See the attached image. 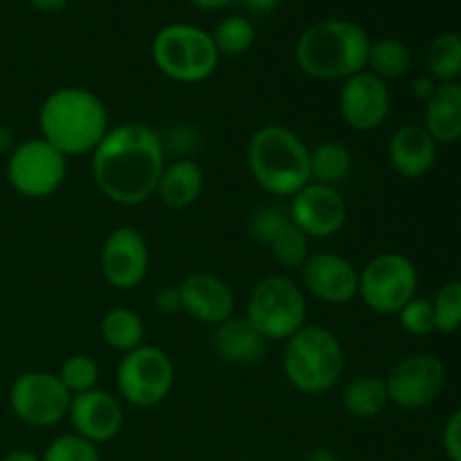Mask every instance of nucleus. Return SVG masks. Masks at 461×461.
Instances as JSON below:
<instances>
[{
	"instance_id": "1",
	"label": "nucleus",
	"mask_w": 461,
	"mask_h": 461,
	"mask_svg": "<svg viewBox=\"0 0 461 461\" xmlns=\"http://www.w3.org/2000/svg\"><path fill=\"white\" fill-rule=\"evenodd\" d=\"M165 167L160 135L140 122L111 129L93 151L95 185L115 205L133 207L156 196Z\"/></svg>"
},
{
	"instance_id": "2",
	"label": "nucleus",
	"mask_w": 461,
	"mask_h": 461,
	"mask_svg": "<svg viewBox=\"0 0 461 461\" xmlns=\"http://www.w3.org/2000/svg\"><path fill=\"white\" fill-rule=\"evenodd\" d=\"M41 138L63 156H84L99 147L108 126V111L102 99L86 88H59L45 97L39 111Z\"/></svg>"
},
{
	"instance_id": "3",
	"label": "nucleus",
	"mask_w": 461,
	"mask_h": 461,
	"mask_svg": "<svg viewBox=\"0 0 461 461\" xmlns=\"http://www.w3.org/2000/svg\"><path fill=\"white\" fill-rule=\"evenodd\" d=\"M367 32L351 21L329 18L315 23L295 45V59L302 72L320 81H345L367 68Z\"/></svg>"
},
{
	"instance_id": "4",
	"label": "nucleus",
	"mask_w": 461,
	"mask_h": 461,
	"mask_svg": "<svg viewBox=\"0 0 461 461\" xmlns=\"http://www.w3.org/2000/svg\"><path fill=\"white\" fill-rule=\"evenodd\" d=\"M248 169L270 196L293 198L311 183V149L284 124H266L248 142Z\"/></svg>"
},
{
	"instance_id": "5",
	"label": "nucleus",
	"mask_w": 461,
	"mask_h": 461,
	"mask_svg": "<svg viewBox=\"0 0 461 461\" xmlns=\"http://www.w3.org/2000/svg\"><path fill=\"white\" fill-rule=\"evenodd\" d=\"M345 369V351L336 333L304 324L286 340L284 374L302 394H324L333 390Z\"/></svg>"
},
{
	"instance_id": "6",
	"label": "nucleus",
	"mask_w": 461,
	"mask_h": 461,
	"mask_svg": "<svg viewBox=\"0 0 461 461\" xmlns=\"http://www.w3.org/2000/svg\"><path fill=\"white\" fill-rule=\"evenodd\" d=\"M158 70L180 84H201L219 66V50L205 30L185 23L162 27L151 45Z\"/></svg>"
},
{
	"instance_id": "7",
	"label": "nucleus",
	"mask_w": 461,
	"mask_h": 461,
	"mask_svg": "<svg viewBox=\"0 0 461 461\" xmlns=\"http://www.w3.org/2000/svg\"><path fill=\"white\" fill-rule=\"evenodd\" d=\"M246 318L266 340H288L306 324L304 291L293 279L270 275L252 288Z\"/></svg>"
},
{
	"instance_id": "8",
	"label": "nucleus",
	"mask_w": 461,
	"mask_h": 461,
	"mask_svg": "<svg viewBox=\"0 0 461 461\" xmlns=\"http://www.w3.org/2000/svg\"><path fill=\"white\" fill-rule=\"evenodd\" d=\"M417 266L399 252H383L358 270V295L369 311L394 315L417 297Z\"/></svg>"
},
{
	"instance_id": "9",
	"label": "nucleus",
	"mask_w": 461,
	"mask_h": 461,
	"mask_svg": "<svg viewBox=\"0 0 461 461\" xmlns=\"http://www.w3.org/2000/svg\"><path fill=\"white\" fill-rule=\"evenodd\" d=\"M176 381V367L169 356L151 345L129 351L117 367V390L135 408H156L169 396Z\"/></svg>"
},
{
	"instance_id": "10",
	"label": "nucleus",
	"mask_w": 461,
	"mask_h": 461,
	"mask_svg": "<svg viewBox=\"0 0 461 461\" xmlns=\"http://www.w3.org/2000/svg\"><path fill=\"white\" fill-rule=\"evenodd\" d=\"M66 176L68 158L43 138L25 140L9 153L7 180L25 198L52 196L59 192Z\"/></svg>"
},
{
	"instance_id": "11",
	"label": "nucleus",
	"mask_w": 461,
	"mask_h": 461,
	"mask_svg": "<svg viewBox=\"0 0 461 461\" xmlns=\"http://www.w3.org/2000/svg\"><path fill=\"white\" fill-rule=\"evenodd\" d=\"M72 394L57 374L32 369L21 374L9 390L12 412L32 428H52L68 417Z\"/></svg>"
},
{
	"instance_id": "12",
	"label": "nucleus",
	"mask_w": 461,
	"mask_h": 461,
	"mask_svg": "<svg viewBox=\"0 0 461 461\" xmlns=\"http://www.w3.org/2000/svg\"><path fill=\"white\" fill-rule=\"evenodd\" d=\"M448 372L439 356L414 354L403 358L387 374L385 385L392 403L405 410H419L435 403L446 390Z\"/></svg>"
},
{
	"instance_id": "13",
	"label": "nucleus",
	"mask_w": 461,
	"mask_h": 461,
	"mask_svg": "<svg viewBox=\"0 0 461 461\" xmlns=\"http://www.w3.org/2000/svg\"><path fill=\"white\" fill-rule=\"evenodd\" d=\"M149 248L142 234L131 225L115 228L106 237L99 255V268L113 288L131 291L140 286L149 273Z\"/></svg>"
},
{
	"instance_id": "14",
	"label": "nucleus",
	"mask_w": 461,
	"mask_h": 461,
	"mask_svg": "<svg viewBox=\"0 0 461 461\" xmlns=\"http://www.w3.org/2000/svg\"><path fill=\"white\" fill-rule=\"evenodd\" d=\"M293 223L309 239H329L347 223V203L336 187L311 180L291 198Z\"/></svg>"
},
{
	"instance_id": "15",
	"label": "nucleus",
	"mask_w": 461,
	"mask_h": 461,
	"mask_svg": "<svg viewBox=\"0 0 461 461\" xmlns=\"http://www.w3.org/2000/svg\"><path fill=\"white\" fill-rule=\"evenodd\" d=\"M338 108H340L342 120L354 131L378 129L385 124L392 108V95L387 88V81L378 79L369 70L358 72V75L345 79L338 97Z\"/></svg>"
},
{
	"instance_id": "16",
	"label": "nucleus",
	"mask_w": 461,
	"mask_h": 461,
	"mask_svg": "<svg viewBox=\"0 0 461 461\" xmlns=\"http://www.w3.org/2000/svg\"><path fill=\"white\" fill-rule=\"evenodd\" d=\"M252 239L268 248L284 268H302L309 252V237L293 223L288 210L277 205L259 207L248 221Z\"/></svg>"
},
{
	"instance_id": "17",
	"label": "nucleus",
	"mask_w": 461,
	"mask_h": 461,
	"mask_svg": "<svg viewBox=\"0 0 461 461\" xmlns=\"http://www.w3.org/2000/svg\"><path fill=\"white\" fill-rule=\"evenodd\" d=\"M302 284L324 304H349L358 295V270L333 252H313L302 264Z\"/></svg>"
},
{
	"instance_id": "18",
	"label": "nucleus",
	"mask_w": 461,
	"mask_h": 461,
	"mask_svg": "<svg viewBox=\"0 0 461 461\" xmlns=\"http://www.w3.org/2000/svg\"><path fill=\"white\" fill-rule=\"evenodd\" d=\"M75 435L84 437L90 444H106L115 439L124 428V410L113 394L104 390H90L84 394L72 396L70 410H68Z\"/></svg>"
},
{
	"instance_id": "19",
	"label": "nucleus",
	"mask_w": 461,
	"mask_h": 461,
	"mask_svg": "<svg viewBox=\"0 0 461 461\" xmlns=\"http://www.w3.org/2000/svg\"><path fill=\"white\" fill-rule=\"evenodd\" d=\"M180 306L185 313L203 324L225 322L234 311V293L228 284L212 273H192L180 282Z\"/></svg>"
},
{
	"instance_id": "20",
	"label": "nucleus",
	"mask_w": 461,
	"mask_h": 461,
	"mask_svg": "<svg viewBox=\"0 0 461 461\" xmlns=\"http://www.w3.org/2000/svg\"><path fill=\"white\" fill-rule=\"evenodd\" d=\"M390 165L403 178H421L435 167L437 142L423 124H405L394 131L387 147Z\"/></svg>"
},
{
	"instance_id": "21",
	"label": "nucleus",
	"mask_w": 461,
	"mask_h": 461,
	"mask_svg": "<svg viewBox=\"0 0 461 461\" xmlns=\"http://www.w3.org/2000/svg\"><path fill=\"white\" fill-rule=\"evenodd\" d=\"M212 345L221 360L232 365H257L268 351L266 338L252 327L250 320L234 318V315L216 324Z\"/></svg>"
},
{
	"instance_id": "22",
	"label": "nucleus",
	"mask_w": 461,
	"mask_h": 461,
	"mask_svg": "<svg viewBox=\"0 0 461 461\" xmlns=\"http://www.w3.org/2000/svg\"><path fill=\"white\" fill-rule=\"evenodd\" d=\"M428 133L437 144H453L461 140V84L448 81L437 84L435 93L426 102Z\"/></svg>"
},
{
	"instance_id": "23",
	"label": "nucleus",
	"mask_w": 461,
	"mask_h": 461,
	"mask_svg": "<svg viewBox=\"0 0 461 461\" xmlns=\"http://www.w3.org/2000/svg\"><path fill=\"white\" fill-rule=\"evenodd\" d=\"M203 192V171L194 160H174L165 167L158 183V196L169 210H187Z\"/></svg>"
},
{
	"instance_id": "24",
	"label": "nucleus",
	"mask_w": 461,
	"mask_h": 461,
	"mask_svg": "<svg viewBox=\"0 0 461 461\" xmlns=\"http://www.w3.org/2000/svg\"><path fill=\"white\" fill-rule=\"evenodd\" d=\"M390 403L385 378L363 374L354 378L342 392V405L356 419H374Z\"/></svg>"
},
{
	"instance_id": "25",
	"label": "nucleus",
	"mask_w": 461,
	"mask_h": 461,
	"mask_svg": "<svg viewBox=\"0 0 461 461\" xmlns=\"http://www.w3.org/2000/svg\"><path fill=\"white\" fill-rule=\"evenodd\" d=\"M99 331H102L104 342L111 349L124 351V354L138 349L144 340L142 318L135 311L124 309V306H117V309L108 311L102 318Z\"/></svg>"
},
{
	"instance_id": "26",
	"label": "nucleus",
	"mask_w": 461,
	"mask_h": 461,
	"mask_svg": "<svg viewBox=\"0 0 461 461\" xmlns=\"http://www.w3.org/2000/svg\"><path fill=\"white\" fill-rule=\"evenodd\" d=\"M354 158L351 151L340 142H322L311 149V180L320 185L336 187L349 176Z\"/></svg>"
},
{
	"instance_id": "27",
	"label": "nucleus",
	"mask_w": 461,
	"mask_h": 461,
	"mask_svg": "<svg viewBox=\"0 0 461 461\" xmlns=\"http://www.w3.org/2000/svg\"><path fill=\"white\" fill-rule=\"evenodd\" d=\"M410 66H412V52L401 41L381 39L369 45L367 68L378 79H399V77L408 75Z\"/></svg>"
},
{
	"instance_id": "28",
	"label": "nucleus",
	"mask_w": 461,
	"mask_h": 461,
	"mask_svg": "<svg viewBox=\"0 0 461 461\" xmlns=\"http://www.w3.org/2000/svg\"><path fill=\"white\" fill-rule=\"evenodd\" d=\"M428 70L437 84H448L461 77V36L441 34L437 36L428 50Z\"/></svg>"
},
{
	"instance_id": "29",
	"label": "nucleus",
	"mask_w": 461,
	"mask_h": 461,
	"mask_svg": "<svg viewBox=\"0 0 461 461\" xmlns=\"http://www.w3.org/2000/svg\"><path fill=\"white\" fill-rule=\"evenodd\" d=\"M255 27L248 18L243 16H230L219 23L212 39H214L219 54H230V57H239V54L248 52L255 43Z\"/></svg>"
},
{
	"instance_id": "30",
	"label": "nucleus",
	"mask_w": 461,
	"mask_h": 461,
	"mask_svg": "<svg viewBox=\"0 0 461 461\" xmlns=\"http://www.w3.org/2000/svg\"><path fill=\"white\" fill-rule=\"evenodd\" d=\"M57 376L59 381L63 383V387H66L72 396H77L97 387L99 367L90 356L75 354L70 356V358L63 360Z\"/></svg>"
},
{
	"instance_id": "31",
	"label": "nucleus",
	"mask_w": 461,
	"mask_h": 461,
	"mask_svg": "<svg viewBox=\"0 0 461 461\" xmlns=\"http://www.w3.org/2000/svg\"><path fill=\"white\" fill-rule=\"evenodd\" d=\"M432 302V311H435V331L441 333H455L461 329V282H446L444 286L437 291Z\"/></svg>"
},
{
	"instance_id": "32",
	"label": "nucleus",
	"mask_w": 461,
	"mask_h": 461,
	"mask_svg": "<svg viewBox=\"0 0 461 461\" xmlns=\"http://www.w3.org/2000/svg\"><path fill=\"white\" fill-rule=\"evenodd\" d=\"M41 461H102L97 446L79 435H61L45 448Z\"/></svg>"
},
{
	"instance_id": "33",
	"label": "nucleus",
	"mask_w": 461,
	"mask_h": 461,
	"mask_svg": "<svg viewBox=\"0 0 461 461\" xmlns=\"http://www.w3.org/2000/svg\"><path fill=\"white\" fill-rule=\"evenodd\" d=\"M396 315H399L401 327L412 336H428L435 331V311H432L430 300L412 297Z\"/></svg>"
},
{
	"instance_id": "34",
	"label": "nucleus",
	"mask_w": 461,
	"mask_h": 461,
	"mask_svg": "<svg viewBox=\"0 0 461 461\" xmlns=\"http://www.w3.org/2000/svg\"><path fill=\"white\" fill-rule=\"evenodd\" d=\"M441 441H444L446 457L450 461H461V408L455 410L446 421Z\"/></svg>"
},
{
	"instance_id": "35",
	"label": "nucleus",
	"mask_w": 461,
	"mask_h": 461,
	"mask_svg": "<svg viewBox=\"0 0 461 461\" xmlns=\"http://www.w3.org/2000/svg\"><path fill=\"white\" fill-rule=\"evenodd\" d=\"M153 302H156V309L162 311V313H176V311H183V306H180V293L176 286L158 288Z\"/></svg>"
},
{
	"instance_id": "36",
	"label": "nucleus",
	"mask_w": 461,
	"mask_h": 461,
	"mask_svg": "<svg viewBox=\"0 0 461 461\" xmlns=\"http://www.w3.org/2000/svg\"><path fill=\"white\" fill-rule=\"evenodd\" d=\"M435 88H437V81L428 75L417 77V79L412 81V95L417 99H426L428 102V99H430V95L435 93Z\"/></svg>"
},
{
	"instance_id": "37",
	"label": "nucleus",
	"mask_w": 461,
	"mask_h": 461,
	"mask_svg": "<svg viewBox=\"0 0 461 461\" xmlns=\"http://www.w3.org/2000/svg\"><path fill=\"white\" fill-rule=\"evenodd\" d=\"M243 3H246V7L255 14H270L279 7L282 0H243Z\"/></svg>"
},
{
	"instance_id": "38",
	"label": "nucleus",
	"mask_w": 461,
	"mask_h": 461,
	"mask_svg": "<svg viewBox=\"0 0 461 461\" xmlns=\"http://www.w3.org/2000/svg\"><path fill=\"white\" fill-rule=\"evenodd\" d=\"M30 5L39 12H61L68 0H30Z\"/></svg>"
},
{
	"instance_id": "39",
	"label": "nucleus",
	"mask_w": 461,
	"mask_h": 461,
	"mask_svg": "<svg viewBox=\"0 0 461 461\" xmlns=\"http://www.w3.org/2000/svg\"><path fill=\"white\" fill-rule=\"evenodd\" d=\"M3 461H41V457H39V455L32 453V450L16 448V450H12V453L5 455Z\"/></svg>"
},
{
	"instance_id": "40",
	"label": "nucleus",
	"mask_w": 461,
	"mask_h": 461,
	"mask_svg": "<svg viewBox=\"0 0 461 461\" xmlns=\"http://www.w3.org/2000/svg\"><path fill=\"white\" fill-rule=\"evenodd\" d=\"M189 3H194L201 9H221L230 3H237V0H189Z\"/></svg>"
},
{
	"instance_id": "41",
	"label": "nucleus",
	"mask_w": 461,
	"mask_h": 461,
	"mask_svg": "<svg viewBox=\"0 0 461 461\" xmlns=\"http://www.w3.org/2000/svg\"><path fill=\"white\" fill-rule=\"evenodd\" d=\"M309 461H340V459H338V455L333 453V450L320 448V450H315V453H311Z\"/></svg>"
}]
</instances>
